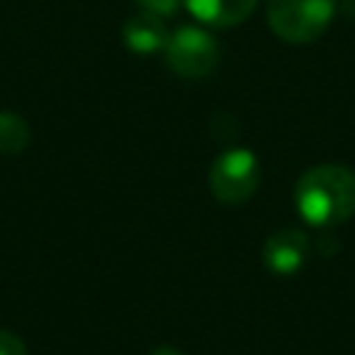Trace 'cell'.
I'll use <instances>...</instances> for the list:
<instances>
[{
  "label": "cell",
  "instance_id": "cell-1",
  "mask_svg": "<svg viewBox=\"0 0 355 355\" xmlns=\"http://www.w3.org/2000/svg\"><path fill=\"white\" fill-rule=\"evenodd\" d=\"M300 216L316 227H336L355 214V172L341 164H319L294 186Z\"/></svg>",
  "mask_w": 355,
  "mask_h": 355
},
{
  "label": "cell",
  "instance_id": "cell-8",
  "mask_svg": "<svg viewBox=\"0 0 355 355\" xmlns=\"http://www.w3.org/2000/svg\"><path fill=\"white\" fill-rule=\"evenodd\" d=\"M28 141H31L28 122L14 111H0V153L17 155L28 147Z\"/></svg>",
  "mask_w": 355,
  "mask_h": 355
},
{
  "label": "cell",
  "instance_id": "cell-10",
  "mask_svg": "<svg viewBox=\"0 0 355 355\" xmlns=\"http://www.w3.org/2000/svg\"><path fill=\"white\" fill-rule=\"evenodd\" d=\"M0 355H28V347L17 333L0 330Z\"/></svg>",
  "mask_w": 355,
  "mask_h": 355
},
{
  "label": "cell",
  "instance_id": "cell-6",
  "mask_svg": "<svg viewBox=\"0 0 355 355\" xmlns=\"http://www.w3.org/2000/svg\"><path fill=\"white\" fill-rule=\"evenodd\" d=\"M122 42L130 53H139V55H150V53H158L166 47L169 42V31L164 25L161 17L155 14H147V11H139L133 17L125 19L122 25Z\"/></svg>",
  "mask_w": 355,
  "mask_h": 355
},
{
  "label": "cell",
  "instance_id": "cell-5",
  "mask_svg": "<svg viewBox=\"0 0 355 355\" xmlns=\"http://www.w3.org/2000/svg\"><path fill=\"white\" fill-rule=\"evenodd\" d=\"M311 252V239L300 227H280L263 241V263L275 275H294Z\"/></svg>",
  "mask_w": 355,
  "mask_h": 355
},
{
  "label": "cell",
  "instance_id": "cell-11",
  "mask_svg": "<svg viewBox=\"0 0 355 355\" xmlns=\"http://www.w3.org/2000/svg\"><path fill=\"white\" fill-rule=\"evenodd\" d=\"M147 355H183V352H180V349H175V347H166V344H164V347H155V349H150Z\"/></svg>",
  "mask_w": 355,
  "mask_h": 355
},
{
  "label": "cell",
  "instance_id": "cell-7",
  "mask_svg": "<svg viewBox=\"0 0 355 355\" xmlns=\"http://www.w3.org/2000/svg\"><path fill=\"white\" fill-rule=\"evenodd\" d=\"M194 19H200L208 28H233L244 22L258 0H183Z\"/></svg>",
  "mask_w": 355,
  "mask_h": 355
},
{
  "label": "cell",
  "instance_id": "cell-2",
  "mask_svg": "<svg viewBox=\"0 0 355 355\" xmlns=\"http://www.w3.org/2000/svg\"><path fill=\"white\" fill-rule=\"evenodd\" d=\"M336 0H266V22L272 33L288 44L319 39L333 22Z\"/></svg>",
  "mask_w": 355,
  "mask_h": 355
},
{
  "label": "cell",
  "instance_id": "cell-9",
  "mask_svg": "<svg viewBox=\"0 0 355 355\" xmlns=\"http://www.w3.org/2000/svg\"><path fill=\"white\" fill-rule=\"evenodd\" d=\"M180 3H183V0H136L139 11L155 14V17H161V19L172 17V14H175V11L180 8Z\"/></svg>",
  "mask_w": 355,
  "mask_h": 355
},
{
  "label": "cell",
  "instance_id": "cell-3",
  "mask_svg": "<svg viewBox=\"0 0 355 355\" xmlns=\"http://www.w3.org/2000/svg\"><path fill=\"white\" fill-rule=\"evenodd\" d=\"M261 183V164L252 150L233 147L216 155L208 172V186L211 194L222 205H241L247 202Z\"/></svg>",
  "mask_w": 355,
  "mask_h": 355
},
{
  "label": "cell",
  "instance_id": "cell-4",
  "mask_svg": "<svg viewBox=\"0 0 355 355\" xmlns=\"http://www.w3.org/2000/svg\"><path fill=\"white\" fill-rule=\"evenodd\" d=\"M219 44L216 39L200 25H180L169 33L164 47L166 67L180 78H205L219 64Z\"/></svg>",
  "mask_w": 355,
  "mask_h": 355
}]
</instances>
